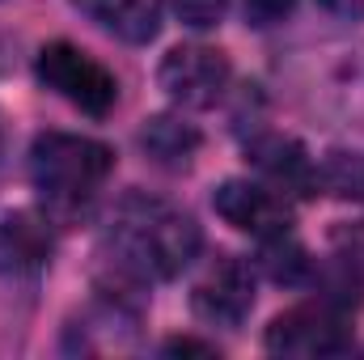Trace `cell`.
Masks as SVG:
<instances>
[{"mask_svg":"<svg viewBox=\"0 0 364 360\" xmlns=\"http://www.w3.org/2000/svg\"><path fill=\"white\" fill-rule=\"evenodd\" d=\"M110 246L119 263L153 280H174L203 246L199 225L166 199L127 195L110 221Z\"/></svg>","mask_w":364,"mask_h":360,"instance_id":"6da1fadb","label":"cell"},{"mask_svg":"<svg viewBox=\"0 0 364 360\" xmlns=\"http://www.w3.org/2000/svg\"><path fill=\"white\" fill-rule=\"evenodd\" d=\"M114 170V153L90 140V136H68V132H43L30 149V174L38 191L51 203H81L90 199Z\"/></svg>","mask_w":364,"mask_h":360,"instance_id":"7a4b0ae2","label":"cell"},{"mask_svg":"<svg viewBox=\"0 0 364 360\" xmlns=\"http://www.w3.org/2000/svg\"><path fill=\"white\" fill-rule=\"evenodd\" d=\"M34 73L51 93H60L64 102H73L77 110H85L93 119L110 115V106L119 102L114 73L106 64H97L90 51H81L77 43H47L38 51Z\"/></svg>","mask_w":364,"mask_h":360,"instance_id":"3957f363","label":"cell"},{"mask_svg":"<svg viewBox=\"0 0 364 360\" xmlns=\"http://www.w3.org/2000/svg\"><path fill=\"white\" fill-rule=\"evenodd\" d=\"M348 348H352V335L343 327V314L331 301L296 305L267 327V352H275V356L318 360V356H339Z\"/></svg>","mask_w":364,"mask_h":360,"instance_id":"277c9868","label":"cell"},{"mask_svg":"<svg viewBox=\"0 0 364 360\" xmlns=\"http://www.w3.org/2000/svg\"><path fill=\"white\" fill-rule=\"evenodd\" d=\"M229 77H233V68H229L225 51H216V47H174L157 68L161 90L170 93V102H178L186 110L216 106L229 90Z\"/></svg>","mask_w":364,"mask_h":360,"instance_id":"5b68a950","label":"cell"},{"mask_svg":"<svg viewBox=\"0 0 364 360\" xmlns=\"http://www.w3.org/2000/svg\"><path fill=\"white\" fill-rule=\"evenodd\" d=\"M212 208L220 221H229L233 229L250 233V238H275L288 233L292 225V208L284 203V195H275L263 182H246V179H229L212 191Z\"/></svg>","mask_w":364,"mask_h":360,"instance_id":"8992f818","label":"cell"},{"mask_svg":"<svg viewBox=\"0 0 364 360\" xmlns=\"http://www.w3.org/2000/svg\"><path fill=\"white\" fill-rule=\"evenodd\" d=\"M191 305H195V314H199L203 322L242 327V318H246L250 305H255V271L246 268L242 259H233V255L216 259L212 271L195 284Z\"/></svg>","mask_w":364,"mask_h":360,"instance_id":"52a82bcc","label":"cell"},{"mask_svg":"<svg viewBox=\"0 0 364 360\" xmlns=\"http://www.w3.org/2000/svg\"><path fill=\"white\" fill-rule=\"evenodd\" d=\"M90 21L123 43H153L161 30V0H73Z\"/></svg>","mask_w":364,"mask_h":360,"instance_id":"ba28073f","label":"cell"},{"mask_svg":"<svg viewBox=\"0 0 364 360\" xmlns=\"http://www.w3.org/2000/svg\"><path fill=\"white\" fill-rule=\"evenodd\" d=\"M51 259V229L30 216L13 212L0 221V268L4 271H38Z\"/></svg>","mask_w":364,"mask_h":360,"instance_id":"9c48e42d","label":"cell"},{"mask_svg":"<svg viewBox=\"0 0 364 360\" xmlns=\"http://www.w3.org/2000/svg\"><path fill=\"white\" fill-rule=\"evenodd\" d=\"M250 162H255L275 186H284V191L309 195V186L318 182L309 157H305V149H301L296 140H288V136H263V140H255V144H250Z\"/></svg>","mask_w":364,"mask_h":360,"instance_id":"30bf717a","label":"cell"},{"mask_svg":"<svg viewBox=\"0 0 364 360\" xmlns=\"http://www.w3.org/2000/svg\"><path fill=\"white\" fill-rule=\"evenodd\" d=\"M140 144H144L149 157L161 162V166H186L191 153L199 149V132L186 127V123H178V119H170V115H157V119L144 123Z\"/></svg>","mask_w":364,"mask_h":360,"instance_id":"8fae6325","label":"cell"},{"mask_svg":"<svg viewBox=\"0 0 364 360\" xmlns=\"http://www.w3.org/2000/svg\"><path fill=\"white\" fill-rule=\"evenodd\" d=\"M259 268L272 275L275 284H301L309 275V255L301 242H292L288 233H275V238H263V255H259Z\"/></svg>","mask_w":364,"mask_h":360,"instance_id":"7c38bea8","label":"cell"},{"mask_svg":"<svg viewBox=\"0 0 364 360\" xmlns=\"http://www.w3.org/2000/svg\"><path fill=\"white\" fill-rule=\"evenodd\" d=\"M322 179L335 195H364V157L360 153H335L326 162Z\"/></svg>","mask_w":364,"mask_h":360,"instance_id":"4fadbf2b","label":"cell"},{"mask_svg":"<svg viewBox=\"0 0 364 360\" xmlns=\"http://www.w3.org/2000/svg\"><path fill=\"white\" fill-rule=\"evenodd\" d=\"M174 13H178L182 26H191V30H212V26L225 21L229 0H174Z\"/></svg>","mask_w":364,"mask_h":360,"instance_id":"5bb4252c","label":"cell"},{"mask_svg":"<svg viewBox=\"0 0 364 360\" xmlns=\"http://www.w3.org/2000/svg\"><path fill=\"white\" fill-rule=\"evenodd\" d=\"M292 4L296 0H246V17L259 21V26H272L284 13H292Z\"/></svg>","mask_w":364,"mask_h":360,"instance_id":"9a60e30c","label":"cell"},{"mask_svg":"<svg viewBox=\"0 0 364 360\" xmlns=\"http://www.w3.org/2000/svg\"><path fill=\"white\" fill-rule=\"evenodd\" d=\"M166 352L170 356H216V348L212 344H199V339H170Z\"/></svg>","mask_w":364,"mask_h":360,"instance_id":"2e32d148","label":"cell"},{"mask_svg":"<svg viewBox=\"0 0 364 360\" xmlns=\"http://www.w3.org/2000/svg\"><path fill=\"white\" fill-rule=\"evenodd\" d=\"M322 4H326L335 17H352V21L364 17V0H322Z\"/></svg>","mask_w":364,"mask_h":360,"instance_id":"e0dca14e","label":"cell"},{"mask_svg":"<svg viewBox=\"0 0 364 360\" xmlns=\"http://www.w3.org/2000/svg\"><path fill=\"white\" fill-rule=\"evenodd\" d=\"M0 153H4V132H0Z\"/></svg>","mask_w":364,"mask_h":360,"instance_id":"ac0fdd59","label":"cell"}]
</instances>
